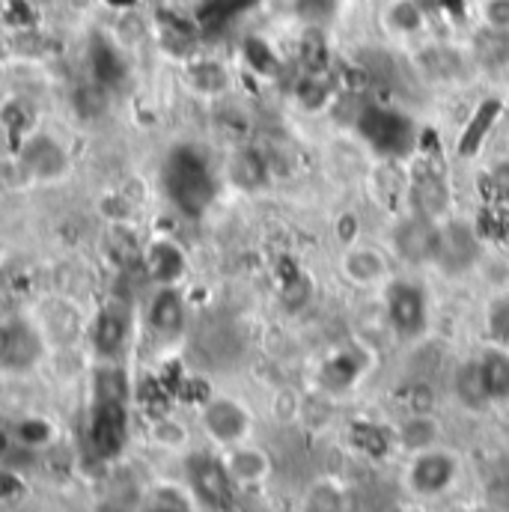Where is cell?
<instances>
[{"mask_svg": "<svg viewBox=\"0 0 509 512\" xmlns=\"http://www.w3.org/2000/svg\"><path fill=\"white\" fill-rule=\"evenodd\" d=\"M185 489L200 510L227 512L236 498V483L224 465V456L194 450L185 456Z\"/></svg>", "mask_w": 509, "mask_h": 512, "instance_id": "cell-3", "label": "cell"}, {"mask_svg": "<svg viewBox=\"0 0 509 512\" xmlns=\"http://www.w3.org/2000/svg\"><path fill=\"white\" fill-rule=\"evenodd\" d=\"M227 179L239 191H262L271 182V164L259 149L242 146L227 161Z\"/></svg>", "mask_w": 509, "mask_h": 512, "instance_id": "cell-21", "label": "cell"}, {"mask_svg": "<svg viewBox=\"0 0 509 512\" xmlns=\"http://www.w3.org/2000/svg\"><path fill=\"white\" fill-rule=\"evenodd\" d=\"M384 325L402 343H417L429 331V295L420 283L405 277L384 280Z\"/></svg>", "mask_w": 509, "mask_h": 512, "instance_id": "cell-2", "label": "cell"}, {"mask_svg": "<svg viewBox=\"0 0 509 512\" xmlns=\"http://www.w3.org/2000/svg\"><path fill=\"white\" fill-rule=\"evenodd\" d=\"M152 438L161 447H167V450H182L188 444V429L179 420H173V417H161L152 426Z\"/></svg>", "mask_w": 509, "mask_h": 512, "instance_id": "cell-34", "label": "cell"}, {"mask_svg": "<svg viewBox=\"0 0 509 512\" xmlns=\"http://www.w3.org/2000/svg\"><path fill=\"white\" fill-rule=\"evenodd\" d=\"M310 6V0H268V9L274 15H283V18H295V15H304Z\"/></svg>", "mask_w": 509, "mask_h": 512, "instance_id": "cell-40", "label": "cell"}, {"mask_svg": "<svg viewBox=\"0 0 509 512\" xmlns=\"http://www.w3.org/2000/svg\"><path fill=\"white\" fill-rule=\"evenodd\" d=\"M161 191L176 212L200 218L218 197V173L212 158L194 143L173 146L161 161Z\"/></svg>", "mask_w": 509, "mask_h": 512, "instance_id": "cell-1", "label": "cell"}, {"mask_svg": "<svg viewBox=\"0 0 509 512\" xmlns=\"http://www.w3.org/2000/svg\"><path fill=\"white\" fill-rule=\"evenodd\" d=\"M128 441L126 399H90L84 423V447L96 462H111L123 453Z\"/></svg>", "mask_w": 509, "mask_h": 512, "instance_id": "cell-4", "label": "cell"}, {"mask_svg": "<svg viewBox=\"0 0 509 512\" xmlns=\"http://www.w3.org/2000/svg\"><path fill=\"white\" fill-rule=\"evenodd\" d=\"M358 233H361V221H358V215H349V212H346V215L337 221V239L349 248V245H355Z\"/></svg>", "mask_w": 509, "mask_h": 512, "instance_id": "cell-39", "label": "cell"}, {"mask_svg": "<svg viewBox=\"0 0 509 512\" xmlns=\"http://www.w3.org/2000/svg\"><path fill=\"white\" fill-rule=\"evenodd\" d=\"M480 21L489 30L509 33V0H483L480 3Z\"/></svg>", "mask_w": 509, "mask_h": 512, "instance_id": "cell-35", "label": "cell"}, {"mask_svg": "<svg viewBox=\"0 0 509 512\" xmlns=\"http://www.w3.org/2000/svg\"><path fill=\"white\" fill-rule=\"evenodd\" d=\"M402 512H426V510H423V507H405Z\"/></svg>", "mask_w": 509, "mask_h": 512, "instance_id": "cell-42", "label": "cell"}, {"mask_svg": "<svg viewBox=\"0 0 509 512\" xmlns=\"http://www.w3.org/2000/svg\"><path fill=\"white\" fill-rule=\"evenodd\" d=\"M489 185H492V197L509 206V161H501L489 170Z\"/></svg>", "mask_w": 509, "mask_h": 512, "instance_id": "cell-37", "label": "cell"}, {"mask_svg": "<svg viewBox=\"0 0 509 512\" xmlns=\"http://www.w3.org/2000/svg\"><path fill=\"white\" fill-rule=\"evenodd\" d=\"M477 373L489 405L509 402V349L504 346H486L477 358Z\"/></svg>", "mask_w": 509, "mask_h": 512, "instance_id": "cell-19", "label": "cell"}, {"mask_svg": "<svg viewBox=\"0 0 509 512\" xmlns=\"http://www.w3.org/2000/svg\"><path fill=\"white\" fill-rule=\"evenodd\" d=\"M200 426H203V432L209 435L212 444L230 450V447L248 441V435L254 429V414H251V408L242 399L218 393V396H209L203 402Z\"/></svg>", "mask_w": 509, "mask_h": 512, "instance_id": "cell-8", "label": "cell"}, {"mask_svg": "<svg viewBox=\"0 0 509 512\" xmlns=\"http://www.w3.org/2000/svg\"><path fill=\"white\" fill-rule=\"evenodd\" d=\"M146 331L158 343H176L188 331V301L179 286H155L143 307Z\"/></svg>", "mask_w": 509, "mask_h": 512, "instance_id": "cell-14", "label": "cell"}, {"mask_svg": "<svg viewBox=\"0 0 509 512\" xmlns=\"http://www.w3.org/2000/svg\"><path fill=\"white\" fill-rule=\"evenodd\" d=\"M340 274L352 283V286H379L390 277V265L387 256L373 248V245H349L340 256Z\"/></svg>", "mask_w": 509, "mask_h": 512, "instance_id": "cell-18", "label": "cell"}, {"mask_svg": "<svg viewBox=\"0 0 509 512\" xmlns=\"http://www.w3.org/2000/svg\"><path fill=\"white\" fill-rule=\"evenodd\" d=\"M224 465H227V471H230L236 489H254V486H262V483L271 477V471H274L271 456H268L262 447L248 444V441L230 447V450L224 453Z\"/></svg>", "mask_w": 509, "mask_h": 512, "instance_id": "cell-17", "label": "cell"}, {"mask_svg": "<svg viewBox=\"0 0 509 512\" xmlns=\"http://www.w3.org/2000/svg\"><path fill=\"white\" fill-rule=\"evenodd\" d=\"M477 268L483 271L486 283H492V286H498V289L509 286V262L504 256H483V262H480Z\"/></svg>", "mask_w": 509, "mask_h": 512, "instance_id": "cell-36", "label": "cell"}, {"mask_svg": "<svg viewBox=\"0 0 509 512\" xmlns=\"http://www.w3.org/2000/svg\"><path fill=\"white\" fill-rule=\"evenodd\" d=\"M474 51H477V60L480 63H486V66H504V63H509V33H498V30L483 27V33L474 42Z\"/></svg>", "mask_w": 509, "mask_h": 512, "instance_id": "cell-31", "label": "cell"}, {"mask_svg": "<svg viewBox=\"0 0 509 512\" xmlns=\"http://www.w3.org/2000/svg\"><path fill=\"white\" fill-rule=\"evenodd\" d=\"M134 334V307L123 298L105 301L90 325V346L99 361H120Z\"/></svg>", "mask_w": 509, "mask_h": 512, "instance_id": "cell-11", "label": "cell"}, {"mask_svg": "<svg viewBox=\"0 0 509 512\" xmlns=\"http://www.w3.org/2000/svg\"><path fill=\"white\" fill-rule=\"evenodd\" d=\"M483 256H486V242L477 233L474 221H456V218L441 221V245H438L435 265L444 274L462 277L474 271L483 262Z\"/></svg>", "mask_w": 509, "mask_h": 512, "instance_id": "cell-10", "label": "cell"}, {"mask_svg": "<svg viewBox=\"0 0 509 512\" xmlns=\"http://www.w3.org/2000/svg\"><path fill=\"white\" fill-rule=\"evenodd\" d=\"M295 93H298V102H301L307 111H319V108H325V105L337 96L334 84L328 81V75H325L322 69L307 72V75L301 78V84H298Z\"/></svg>", "mask_w": 509, "mask_h": 512, "instance_id": "cell-28", "label": "cell"}, {"mask_svg": "<svg viewBox=\"0 0 509 512\" xmlns=\"http://www.w3.org/2000/svg\"><path fill=\"white\" fill-rule=\"evenodd\" d=\"M355 128L379 155L387 158H405L417 146V126L396 108L364 105L355 120Z\"/></svg>", "mask_w": 509, "mask_h": 512, "instance_id": "cell-6", "label": "cell"}, {"mask_svg": "<svg viewBox=\"0 0 509 512\" xmlns=\"http://www.w3.org/2000/svg\"><path fill=\"white\" fill-rule=\"evenodd\" d=\"M140 512H197V504L188 489L179 486H158L146 495Z\"/></svg>", "mask_w": 509, "mask_h": 512, "instance_id": "cell-27", "label": "cell"}, {"mask_svg": "<svg viewBox=\"0 0 509 512\" xmlns=\"http://www.w3.org/2000/svg\"><path fill=\"white\" fill-rule=\"evenodd\" d=\"M298 512H349V489L337 477H316L307 483Z\"/></svg>", "mask_w": 509, "mask_h": 512, "instance_id": "cell-23", "label": "cell"}, {"mask_svg": "<svg viewBox=\"0 0 509 512\" xmlns=\"http://www.w3.org/2000/svg\"><path fill=\"white\" fill-rule=\"evenodd\" d=\"M188 84L200 96H218L230 87V72L218 60H194L188 66Z\"/></svg>", "mask_w": 509, "mask_h": 512, "instance_id": "cell-26", "label": "cell"}, {"mask_svg": "<svg viewBox=\"0 0 509 512\" xmlns=\"http://www.w3.org/2000/svg\"><path fill=\"white\" fill-rule=\"evenodd\" d=\"M504 114V102L501 99H486L477 105V111L468 117V123L462 126L459 134V143H456V152L462 158H474L480 149H483V140L489 137V131L495 128V123L501 120Z\"/></svg>", "mask_w": 509, "mask_h": 512, "instance_id": "cell-22", "label": "cell"}, {"mask_svg": "<svg viewBox=\"0 0 509 512\" xmlns=\"http://www.w3.org/2000/svg\"><path fill=\"white\" fill-rule=\"evenodd\" d=\"M367 370H370V349L361 343H346L319 364L316 382L328 396H340L361 382Z\"/></svg>", "mask_w": 509, "mask_h": 512, "instance_id": "cell-15", "label": "cell"}, {"mask_svg": "<svg viewBox=\"0 0 509 512\" xmlns=\"http://www.w3.org/2000/svg\"><path fill=\"white\" fill-rule=\"evenodd\" d=\"M393 438H396V447H402L405 453L438 447L441 420L435 417V411H408V417L399 420V426L393 429Z\"/></svg>", "mask_w": 509, "mask_h": 512, "instance_id": "cell-20", "label": "cell"}, {"mask_svg": "<svg viewBox=\"0 0 509 512\" xmlns=\"http://www.w3.org/2000/svg\"><path fill=\"white\" fill-rule=\"evenodd\" d=\"M42 361H45L42 328L24 313H12L0 319V373L24 376L33 373Z\"/></svg>", "mask_w": 509, "mask_h": 512, "instance_id": "cell-5", "label": "cell"}, {"mask_svg": "<svg viewBox=\"0 0 509 512\" xmlns=\"http://www.w3.org/2000/svg\"><path fill=\"white\" fill-rule=\"evenodd\" d=\"M143 268L152 286H182L188 274V254L173 239H155L143 254Z\"/></svg>", "mask_w": 509, "mask_h": 512, "instance_id": "cell-16", "label": "cell"}, {"mask_svg": "<svg viewBox=\"0 0 509 512\" xmlns=\"http://www.w3.org/2000/svg\"><path fill=\"white\" fill-rule=\"evenodd\" d=\"M382 21L393 36H417L426 30L429 12L420 0H384Z\"/></svg>", "mask_w": 509, "mask_h": 512, "instance_id": "cell-24", "label": "cell"}, {"mask_svg": "<svg viewBox=\"0 0 509 512\" xmlns=\"http://www.w3.org/2000/svg\"><path fill=\"white\" fill-rule=\"evenodd\" d=\"M405 200L414 215H423L429 221H447L453 209V191L444 170L432 161H414L408 170Z\"/></svg>", "mask_w": 509, "mask_h": 512, "instance_id": "cell-9", "label": "cell"}, {"mask_svg": "<svg viewBox=\"0 0 509 512\" xmlns=\"http://www.w3.org/2000/svg\"><path fill=\"white\" fill-rule=\"evenodd\" d=\"M486 331L495 340V346L509 349V289L489 301V307H486Z\"/></svg>", "mask_w": 509, "mask_h": 512, "instance_id": "cell-32", "label": "cell"}, {"mask_svg": "<svg viewBox=\"0 0 509 512\" xmlns=\"http://www.w3.org/2000/svg\"><path fill=\"white\" fill-rule=\"evenodd\" d=\"M420 3H423L426 12L429 9H438L444 15H462L465 12V0H420Z\"/></svg>", "mask_w": 509, "mask_h": 512, "instance_id": "cell-41", "label": "cell"}, {"mask_svg": "<svg viewBox=\"0 0 509 512\" xmlns=\"http://www.w3.org/2000/svg\"><path fill=\"white\" fill-rule=\"evenodd\" d=\"M438 245H441V221H429L423 215L408 212L399 218L390 230V248L396 259L405 265H435L438 259Z\"/></svg>", "mask_w": 509, "mask_h": 512, "instance_id": "cell-12", "label": "cell"}, {"mask_svg": "<svg viewBox=\"0 0 509 512\" xmlns=\"http://www.w3.org/2000/svg\"><path fill=\"white\" fill-rule=\"evenodd\" d=\"M18 167L33 179V182H60L72 170V155L69 149L48 131L27 134L18 149Z\"/></svg>", "mask_w": 509, "mask_h": 512, "instance_id": "cell-13", "label": "cell"}, {"mask_svg": "<svg viewBox=\"0 0 509 512\" xmlns=\"http://www.w3.org/2000/svg\"><path fill=\"white\" fill-rule=\"evenodd\" d=\"M408 402H411V411H435V393L429 384H414L408 393Z\"/></svg>", "mask_w": 509, "mask_h": 512, "instance_id": "cell-38", "label": "cell"}, {"mask_svg": "<svg viewBox=\"0 0 509 512\" xmlns=\"http://www.w3.org/2000/svg\"><path fill=\"white\" fill-rule=\"evenodd\" d=\"M459 474H462L459 456L438 444V447L411 453V462L405 465V489L420 501H432V498L447 495L456 486Z\"/></svg>", "mask_w": 509, "mask_h": 512, "instance_id": "cell-7", "label": "cell"}, {"mask_svg": "<svg viewBox=\"0 0 509 512\" xmlns=\"http://www.w3.org/2000/svg\"><path fill=\"white\" fill-rule=\"evenodd\" d=\"M474 227H477V233L483 236V242H501V239H507L509 236V212L504 203H498V206H486L483 209V218L480 221H474Z\"/></svg>", "mask_w": 509, "mask_h": 512, "instance_id": "cell-33", "label": "cell"}, {"mask_svg": "<svg viewBox=\"0 0 509 512\" xmlns=\"http://www.w3.org/2000/svg\"><path fill=\"white\" fill-rule=\"evenodd\" d=\"M456 396L462 399V405L468 408H486L489 399L483 393V384H480V373H477V361H468L456 370Z\"/></svg>", "mask_w": 509, "mask_h": 512, "instance_id": "cell-29", "label": "cell"}, {"mask_svg": "<svg viewBox=\"0 0 509 512\" xmlns=\"http://www.w3.org/2000/svg\"><path fill=\"white\" fill-rule=\"evenodd\" d=\"M12 438H15V444H18L21 450H42V447L54 438V429H51V423L42 420V417H24V420L15 423Z\"/></svg>", "mask_w": 509, "mask_h": 512, "instance_id": "cell-30", "label": "cell"}, {"mask_svg": "<svg viewBox=\"0 0 509 512\" xmlns=\"http://www.w3.org/2000/svg\"><path fill=\"white\" fill-rule=\"evenodd\" d=\"M349 438H352L355 450H361L370 459H384L393 450V444H396V438H393L390 429H384L382 423H370V420L352 423Z\"/></svg>", "mask_w": 509, "mask_h": 512, "instance_id": "cell-25", "label": "cell"}]
</instances>
